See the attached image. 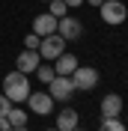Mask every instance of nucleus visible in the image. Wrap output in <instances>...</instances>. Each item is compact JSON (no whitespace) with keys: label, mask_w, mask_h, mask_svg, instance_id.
<instances>
[{"label":"nucleus","mask_w":128,"mask_h":131,"mask_svg":"<svg viewBox=\"0 0 128 131\" xmlns=\"http://www.w3.org/2000/svg\"><path fill=\"white\" fill-rule=\"evenodd\" d=\"M54 98L48 95V92H30L27 95V107H30L33 113H39V116H48L51 110H54Z\"/></svg>","instance_id":"nucleus-7"},{"label":"nucleus","mask_w":128,"mask_h":131,"mask_svg":"<svg viewBox=\"0 0 128 131\" xmlns=\"http://www.w3.org/2000/svg\"><path fill=\"white\" fill-rule=\"evenodd\" d=\"M6 122L12 125V128H21V125H27V113H24V107L12 104V107H9V113H6Z\"/></svg>","instance_id":"nucleus-13"},{"label":"nucleus","mask_w":128,"mask_h":131,"mask_svg":"<svg viewBox=\"0 0 128 131\" xmlns=\"http://www.w3.org/2000/svg\"><path fill=\"white\" fill-rule=\"evenodd\" d=\"M39 39H42V36H36V33H27V36H24V48L27 51H36V48H39Z\"/></svg>","instance_id":"nucleus-17"},{"label":"nucleus","mask_w":128,"mask_h":131,"mask_svg":"<svg viewBox=\"0 0 128 131\" xmlns=\"http://www.w3.org/2000/svg\"><path fill=\"white\" fill-rule=\"evenodd\" d=\"M98 131H128V128H125V122H122L119 116H101Z\"/></svg>","instance_id":"nucleus-14"},{"label":"nucleus","mask_w":128,"mask_h":131,"mask_svg":"<svg viewBox=\"0 0 128 131\" xmlns=\"http://www.w3.org/2000/svg\"><path fill=\"white\" fill-rule=\"evenodd\" d=\"M83 3H89V6H101L104 0H83Z\"/></svg>","instance_id":"nucleus-21"},{"label":"nucleus","mask_w":128,"mask_h":131,"mask_svg":"<svg viewBox=\"0 0 128 131\" xmlns=\"http://www.w3.org/2000/svg\"><path fill=\"white\" fill-rule=\"evenodd\" d=\"M0 131H12V125L6 122V116H3V119H0Z\"/></svg>","instance_id":"nucleus-20"},{"label":"nucleus","mask_w":128,"mask_h":131,"mask_svg":"<svg viewBox=\"0 0 128 131\" xmlns=\"http://www.w3.org/2000/svg\"><path fill=\"white\" fill-rule=\"evenodd\" d=\"M57 33H60L66 42H74V39H80V33H83V24H80L78 18H72V15H63L60 21H57Z\"/></svg>","instance_id":"nucleus-6"},{"label":"nucleus","mask_w":128,"mask_h":131,"mask_svg":"<svg viewBox=\"0 0 128 131\" xmlns=\"http://www.w3.org/2000/svg\"><path fill=\"white\" fill-rule=\"evenodd\" d=\"M12 131H27V125H21V128H12Z\"/></svg>","instance_id":"nucleus-22"},{"label":"nucleus","mask_w":128,"mask_h":131,"mask_svg":"<svg viewBox=\"0 0 128 131\" xmlns=\"http://www.w3.org/2000/svg\"><path fill=\"white\" fill-rule=\"evenodd\" d=\"M78 122H80L78 110H74V107H63V110L57 113V125H54V128H60V131H72V128H78Z\"/></svg>","instance_id":"nucleus-10"},{"label":"nucleus","mask_w":128,"mask_h":131,"mask_svg":"<svg viewBox=\"0 0 128 131\" xmlns=\"http://www.w3.org/2000/svg\"><path fill=\"white\" fill-rule=\"evenodd\" d=\"M42 3H51V0H42Z\"/></svg>","instance_id":"nucleus-25"},{"label":"nucleus","mask_w":128,"mask_h":131,"mask_svg":"<svg viewBox=\"0 0 128 131\" xmlns=\"http://www.w3.org/2000/svg\"><path fill=\"white\" fill-rule=\"evenodd\" d=\"M78 66H80V63H78V57H74V54H66V51H63V54L54 60V72H57V74H72Z\"/></svg>","instance_id":"nucleus-12"},{"label":"nucleus","mask_w":128,"mask_h":131,"mask_svg":"<svg viewBox=\"0 0 128 131\" xmlns=\"http://www.w3.org/2000/svg\"><path fill=\"white\" fill-rule=\"evenodd\" d=\"M63 3H66L69 9H74V6H83V0H63Z\"/></svg>","instance_id":"nucleus-19"},{"label":"nucleus","mask_w":128,"mask_h":131,"mask_svg":"<svg viewBox=\"0 0 128 131\" xmlns=\"http://www.w3.org/2000/svg\"><path fill=\"white\" fill-rule=\"evenodd\" d=\"M9 107H12V101H9V98L3 95V92H0V119H3V116L9 113Z\"/></svg>","instance_id":"nucleus-18"},{"label":"nucleus","mask_w":128,"mask_h":131,"mask_svg":"<svg viewBox=\"0 0 128 131\" xmlns=\"http://www.w3.org/2000/svg\"><path fill=\"white\" fill-rule=\"evenodd\" d=\"M98 81H101V74H98L95 66H78V69L72 72V83H74V90H80V92L95 90Z\"/></svg>","instance_id":"nucleus-2"},{"label":"nucleus","mask_w":128,"mask_h":131,"mask_svg":"<svg viewBox=\"0 0 128 131\" xmlns=\"http://www.w3.org/2000/svg\"><path fill=\"white\" fill-rule=\"evenodd\" d=\"M33 74H36L42 83H51V81L57 78V72H54V66H51V63H39V69H36Z\"/></svg>","instance_id":"nucleus-15"},{"label":"nucleus","mask_w":128,"mask_h":131,"mask_svg":"<svg viewBox=\"0 0 128 131\" xmlns=\"http://www.w3.org/2000/svg\"><path fill=\"white\" fill-rule=\"evenodd\" d=\"M48 12L54 18H63V15H69V6H66L63 0H51V3H48Z\"/></svg>","instance_id":"nucleus-16"},{"label":"nucleus","mask_w":128,"mask_h":131,"mask_svg":"<svg viewBox=\"0 0 128 131\" xmlns=\"http://www.w3.org/2000/svg\"><path fill=\"white\" fill-rule=\"evenodd\" d=\"M39 63H42V57H39V51H21L18 54V60H15V69L18 72H24V74H33L36 69H39Z\"/></svg>","instance_id":"nucleus-8"},{"label":"nucleus","mask_w":128,"mask_h":131,"mask_svg":"<svg viewBox=\"0 0 128 131\" xmlns=\"http://www.w3.org/2000/svg\"><path fill=\"white\" fill-rule=\"evenodd\" d=\"M98 12H101V21L110 24V27H119L128 18V6L122 3V0H104L101 6H98Z\"/></svg>","instance_id":"nucleus-3"},{"label":"nucleus","mask_w":128,"mask_h":131,"mask_svg":"<svg viewBox=\"0 0 128 131\" xmlns=\"http://www.w3.org/2000/svg\"><path fill=\"white\" fill-rule=\"evenodd\" d=\"M30 78H27L24 72H9L6 78H3V95L12 101V104H24L27 101V95H30Z\"/></svg>","instance_id":"nucleus-1"},{"label":"nucleus","mask_w":128,"mask_h":131,"mask_svg":"<svg viewBox=\"0 0 128 131\" xmlns=\"http://www.w3.org/2000/svg\"><path fill=\"white\" fill-rule=\"evenodd\" d=\"M48 131H60V128H48Z\"/></svg>","instance_id":"nucleus-23"},{"label":"nucleus","mask_w":128,"mask_h":131,"mask_svg":"<svg viewBox=\"0 0 128 131\" xmlns=\"http://www.w3.org/2000/svg\"><path fill=\"white\" fill-rule=\"evenodd\" d=\"M57 21L60 18H54L51 12H42V15L33 18V33L36 36H51V33H57Z\"/></svg>","instance_id":"nucleus-9"},{"label":"nucleus","mask_w":128,"mask_h":131,"mask_svg":"<svg viewBox=\"0 0 128 131\" xmlns=\"http://www.w3.org/2000/svg\"><path fill=\"white\" fill-rule=\"evenodd\" d=\"M119 113H122V95L107 92L101 98V116H119Z\"/></svg>","instance_id":"nucleus-11"},{"label":"nucleus","mask_w":128,"mask_h":131,"mask_svg":"<svg viewBox=\"0 0 128 131\" xmlns=\"http://www.w3.org/2000/svg\"><path fill=\"white\" fill-rule=\"evenodd\" d=\"M74 92L78 90H74V83H72V74H57L54 81L48 83V95L54 101H69Z\"/></svg>","instance_id":"nucleus-5"},{"label":"nucleus","mask_w":128,"mask_h":131,"mask_svg":"<svg viewBox=\"0 0 128 131\" xmlns=\"http://www.w3.org/2000/svg\"><path fill=\"white\" fill-rule=\"evenodd\" d=\"M72 131H83V128H72Z\"/></svg>","instance_id":"nucleus-24"},{"label":"nucleus","mask_w":128,"mask_h":131,"mask_svg":"<svg viewBox=\"0 0 128 131\" xmlns=\"http://www.w3.org/2000/svg\"><path fill=\"white\" fill-rule=\"evenodd\" d=\"M36 51H39V57H42V60H48V63H51V60H57V57L66 51V39L60 36V33L42 36V39H39V48H36Z\"/></svg>","instance_id":"nucleus-4"}]
</instances>
